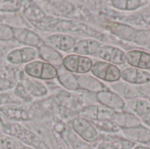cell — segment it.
<instances>
[{
  "label": "cell",
  "mask_w": 150,
  "mask_h": 149,
  "mask_svg": "<svg viewBox=\"0 0 150 149\" xmlns=\"http://www.w3.org/2000/svg\"><path fill=\"white\" fill-rule=\"evenodd\" d=\"M2 129L5 133L17 138L35 149H50L42 140L40 139V137L19 124L3 123Z\"/></svg>",
  "instance_id": "1"
},
{
  "label": "cell",
  "mask_w": 150,
  "mask_h": 149,
  "mask_svg": "<svg viewBox=\"0 0 150 149\" xmlns=\"http://www.w3.org/2000/svg\"><path fill=\"white\" fill-rule=\"evenodd\" d=\"M91 72L94 77L106 83H118L121 79V70L116 65L104 61L94 62Z\"/></svg>",
  "instance_id": "2"
},
{
  "label": "cell",
  "mask_w": 150,
  "mask_h": 149,
  "mask_svg": "<svg viewBox=\"0 0 150 149\" xmlns=\"http://www.w3.org/2000/svg\"><path fill=\"white\" fill-rule=\"evenodd\" d=\"M25 72L31 77L53 80L57 77V68L41 61H33L25 66Z\"/></svg>",
  "instance_id": "3"
},
{
  "label": "cell",
  "mask_w": 150,
  "mask_h": 149,
  "mask_svg": "<svg viewBox=\"0 0 150 149\" xmlns=\"http://www.w3.org/2000/svg\"><path fill=\"white\" fill-rule=\"evenodd\" d=\"M93 62L87 56L78 55L76 54H69L62 60V67L73 74H86L91 70Z\"/></svg>",
  "instance_id": "4"
},
{
  "label": "cell",
  "mask_w": 150,
  "mask_h": 149,
  "mask_svg": "<svg viewBox=\"0 0 150 149\" xmlns=\"http://www.w3.org/2000/svg\"><path fill=\"white\" fill-rule=\"evenodd\" d=\"M71 126L75 133L85 142L93 143L98 140V129L87 119L77 117L71 121Z\"/></svg>",
  "instance_id": "5"
},
{
  "label": "cell",
  "mask_w": 150,
  "mask_h": 149,
  "mask_svg": "<svg viewBox=\"0 0 150 149\" xmlns=\"http://www.w3.org/2000/svg\"><path fill=\"white\" fill-rule=\"evenodd\" d=\"M96 98L102 106L113 112H120L125 110V100L116 92L112 91L108 89L97 93Z\"/></svg>",
  "instance_id": "6"
},
{
  "label": "cell",
  "mask_w": 150,
  "mask_h": 149,
  "mask_svg": "<svg viewBox=\"0 0 150 149\" xmlns=\"http://www.w3.org/2000/svg\"><path fill=\"white\" fill-rule=\"evenodd\" d=\"M97 55L102 61L116 66L126 63V53L120 48L111 45H102Z\"/></svg>",
  "instance_id": "7"
},
{
  "label": "cell",
  "mask_w": 150,
  "mask_h": 149,
  "mask_svg": "<svg viewBox=\"0 0 150 149\" xmlns=\"http://www.w3.org/2000/svg\"><path fill=\"white\" fill-rule=\"evenodd\" d=\"M121 79L131 85H144L150 83V73L135 68H127L121 71Z\"/></svg>",
  "instance_id": "8"
},
{
  "label": "cell",
  "mask_w": 150,
  "mask_h": 149,
  "mask_svg": "<svg viewBox=\"0 0 150 149\" xmlns=\"http://www.w3.org/2000/svg\"><path fill=\"white\" fill-rule=\"evenodd\" d=\"M126 62L131 68L142 70H150V54L148 52L133 49L126 53Z\"/></svg>",
  "instance_id": "9"
},
{
  "label": "cell",
  "mask_w": 150,
  "mask_h": 149,
  "mask_svg": "<svg viewBox=\"0 0 150 149\" xmlns=\"http://www.w3.org/2000/svg\"><path fill=\"white\" fill-rule=\"evenodd\" d=\"M111 121H112L120 129L131 128L142 124V120L136 115L127 111L113 112Z\"/></svg>",
  "instance_id": "10"
},
{
  "label": "cell",
  "mask_w": 150,
  "mask_h": 149,
  "mask_svg": "<svg viewBox=\"0 0 150 149\" xmlns=\"http://www.w3.org/2000/svg\"><path fill=\"white\" fill-rule=\"evenodd\" d=\"M121 131L127 140L140 144L150 143V128L142 124L131 128H124Z\"/></svg>",
  "instance_id": "11"
},
{
  "label": "cell",
  "mask_w": 150,
  "mask_h": 149,
  "mask_svg": "<svg viewBox=\"0 0 150 149\" xmlns=\"http://www.w3.org/2000/svg\"><path fill=\"white\" fill-rule=\"evenodd\" d=\"M129 106V111L136 115L142 122L150 126V103L143 99H134L129 104L126 103V107ZM125 107V108H126Z\"/></svg>",
  "instance_id": "12"
},
{
  "label": "cell",
  "mask_w": 150,
  "mask_h": 149,
  "mask_svg": "<svg viewBox=\"0 0 150 149\" xmlns=\"http://www.w3.org/2000/svg\"><path fill=\"white\" fill-rule=\"evenodd\" d=\"M113 113V111L109 110L104 106H98V105H91L84 108L81 112L82 118L87 119V120H111L112 115Z\"/></svg>",
  "instance_id": "13"
},
{
  "label": "cell",
  "mask_w": 150,
  "mask_h": 149,
  "mask_svg": "<svg viewBox=\"0 0 150 149\" xmlns=\"http://www.w3.org/2000/svg\"><path fill=\"white\" fill-rule=\"evenodd\" d=\"M47 42L50 47H55L62 51H71L76 46V40L69 35L67 34H54L47 39Z\"/></svg>",
  "instance_id": "14"
},
{
  "label": "cell",
  "mask_w": 150,
  "mask_h": 149,
  "mask_svg": "<svg viewBox=\"0 0 150 149\" xmlns=\"http://www.w3.org/2000/svg\"><path fill=\"white\" fill-rule=\"evenodd\" d=\"M13 38L18 42L30 46L36 47L40 43V38L34 32L23 27H12Z\"/></svg>",
  "instance_id": "15"
},
{
  "label": "cell",
  "mask_w": 150,
  "mask_h": 149,
  "mask_svg": "<svg viewBox=\"0 0 150 149\" xmlns=\"http://www.w3.org/2000/svg\"><path fill=\"white\" fill-rule=\"evenodd\" d=\"M102 44L96 40H82L76 43L73 52L78 55H97Z\"/></svg>",
  "instance_id": "16"
},
{
  "label": "cell",
  "mask_w": 150,
  "mask_h": 149,
  "mask_svg": "<svg viewBox=\"0 0 150 149\" xmlns=\"http://www.w3.org/2000/svg\"><path fill=\"white\" fill-rule=\"evenodd\" d=\"M76 79L79 89H83L91 92H95L96 94L102 90H107L105 84L94 76L88 75H80L76 76Z\"/></svg>",
  "instance_id": "17"
},
{
  "label": "cell",
  "mask_w": 150,
  "mask_h": 149,
  "mask_svg": "<svg viewBox=\"0 0 150 149\" xmlns=\"http://www.w3.org/2000/svg\"><path fill=\"white\" fill-rule=\"evenodd\" d=\"M39 54L40 58L47 63H49L55 68H59L62 65V54L54 47L43 45L39 48Z\"/></svg>",
  "instance_id": "18"
},
{
  "label": "cell",
  "mask_w": 150,
  "mask_h": 149,
  "mask_svg": "<svg viewBox=\"0 0 150 149\" xmlns=\"http://www.w3.org/2000/svg\"><path fill=\"white\" fill-rule=\"evenodd\" d=\"M57 78L60 83L69 90H76L79 89L76 76L66 70L62 66L57 68Z\"/></svg>",
  "instance_id": "19"
},
{
  "label": "cell",
  "mask_w": 150,
  "mask_h": 149,
  "mask_svg": "<svg viewBox=\"0 0 150 149\" xmlns=\"http://www.w3.org/2000/svg\"><path fill=\"white\" fill-rule=\"evenodd\" d=\"M115 92L120 95L123 99H135L141 97V93L137 89L127 83H116L112 85Z\"/></svg>",
  "instance_id": "20"
},
{
  "label": "cell",
  "mask_w": 150,
  "mask_h": 149,
  "mask_svg": "<svg viewBox=\"0 0 150 149\" xmlns=\"http://www.w3.org/2000/svg\"><path fill=\"white\" fill-rule=\"evenodd\" d=\"M148 1H142V0H112L111 1V4L112 6L118 10L121 11H134L142 6H143L145 4H147Z\"/></svg>",
  "instance_id": "21"
},
{
  "label": "cell",
  "mask_w": 150,
  "mask_h": 149,
  "mask_svg": "<svg viewBox=\"0 0 150 149\" xmlns=\"http://www.w3.org/2000/svg\"><path fill=\"white\" fill-rule=\"evenodd\" d=\"M96 128L107 133H119L120 128L111 120H95L91 122Z\"/></svg>",
  "instance_id": "22"
},
{
  "label": "cell",
  "mask_w": 150,
  "mask_h": 149,
  "mask_svg": "<svg viewBox=\"0 0 150 149\" xmlns=\"http://www.w3.org/2000/svg\"><path fill=\"white\" fill-rule=\"evenodd\" d=\"M22 5L21 1L18 0H11V1H6V0H0V11L4 12H15L18 11Z\"/></svg>",
  "instance_id": "23"
},
{
  "label": "cell",
  "mask_w": 150,
  "mask_h": 149,
  "mask_svg": "<svg viewBox=\"0 0 150 149\" xmlns=\"http://www.w3.org/2000/svg\"><path fill=\"white\" fill-rule=\"evenodd\" d=\"M24 146L12 138H0V149H23Z\"/></svg>",
  "instance_id": "24"
},
{
  "label": "cell",
  "mask_w": 150,
  "mask_h": 149,
  "mask_svg": "<svg viewBox=\"0 0 150 149\" xmlns=\"http://www.w3.org/2000/svg\"><path fill=\"white\" fill-rule=\"evenodd\" d=\"M20 51H21V54H22L23 63L24 62L29 63L31 61H33V60L38 56V51L32 47H23L20 49Z\"/></svg>",
  "instance_id": "25"
},
{
  "label": "cell",
  "mask_w": 150,
  "mask_h": 149,
  "mask_svg": "<svg viewBox=\"0 0 150 149\" xmlns=\"http://www.w3.org/2000/svg\"><path fill=\"white\" fill-rule=\"evenodd\" d=\"M28 83H29V86H28V89H29V90L33 94V95H35V96H42V95H44V94H46V92H47V90H46V88L44 87V85L43 84H41L40 83H39V82H37V81H35V82H33V81H27ZM27 89V90H28Z\"/></svg>",
  "instance_id": "26"
},
{
  "label": "cell",
  "mask_w": 150,
  "mask_h": 149,
  "mask_svg": "<svg viewBox=\"0 0 150 149\" xmlns=\"http://www.w3.org/2000/svg\"><path fill=\"white\" fill-rule=\"evenodd\" d=\"M13 38L12 27L4 24H0V40H11Z\"/></svg>",
  "instance_id": "27"
},
{
  "label": "cell",
  "mask_w": 150,
  "mask_h": 149,
  "mask_svg": "<svg viewBox=\"0 0 150 149\" xmlns=\"http://www.w3.org/2000/svg\"><path fill=\"white\" fill-rule=\"evenodd\" d=\"M69 138L74 149H91L88 144H86L83 140H80L76 134L70 133L69 134Z\"/></svg>",
  "instance_id": "28"
},
{
  "label": "cell",
  "mask_w": 150,
  "mask_h": 149,
  "mask_svg": "<svg viewBox=\"0 0 150 149\" xmlns=\"http://www.w3.org/2000/svg\"><path fill=\"white\" fill-rule=\"evenodd\" d=\"M7 61L12 64H21L23 63L22 60V54L20 49H16L11 51L8 55H7Z\"/></svg>",
  "instance_id": "29"
},
{
  "label": "cell",
  "mask_w": 150,
  "mask_h": 149,
  "mask_svg": "<svg viewBox=\"0 0 150 149\" xmlns=\"http://www.w3.org/2000/svg\"><path fill=\"white\" fill-rule=\"evenodd\" d=\"M136 42L140 45L146 46V47L150 48V32H142V33L135 34Z\"/></svg>",
  "instance_id": "30"
},
{
  "label": "cell",
  "mask_w": 150,
  "mask_h": 149,
  "mask_svg": "<svg viewBox=\"0 0 150 149\" xmlns=\"http://www.w3.org/2000/svg\"><path fill=\"white\" fill-rule=\"evenodd\" d=\"M117 142L120 143L121 149H134L137 146V143L133 142V141L127 140V139H123V138L118 139Z\"/></svg>",
  "instance_id": "31"
},
{
  "label": "cell",
  "mask_w": 150,
  "mask_h": 149,
  "mask_svg": "<svg viewBox=\"0 0 150 149\" xmlns=\"http://www.w3.org/2000/svg\"><path fill=\"white\" fill-rule=\"evenodd\" d=\"M98 149H120L114 143L112 142H109V141H104V142H101L98 147Z\"/></svg>",
  "instance_id": "32"
},
{
  "label": "cell",
  "mask_w": 150,
  "mask_h": 149,
  "mask_svg": "<svg viewBox=\"0 0 150 149\" xmlns=\"http://www.w3.org/2000/svg\"><path fill=\"white\" fill-rule=\"evenodd\" d=\"M11 87V83L9 80L0 77V91L8 90Z\"/></svg>",
  "instance_id": "33"
},
{
  "label": "cell",
  "mask_w": 150,
  "mask_h": 149,
  "mask_svg": "<svg viewBox=\"0 0 150 149\" xmlns=\"http://www.w3.org/2000/svg\"><path fill=\"white\" fill-rule=\"evenodd\" d=\"M17 91H20V93L18 94V95H21L20 97H22L23 98H28L27 90H26V89H25L22 85H18V86L17 87Z\"/></svg>",
  "instance_id": "34"
},
{
  "label": "cell",
  "mask_w": 150,
  "mask_h": 149,
  "mask_svg": "<svg viewBox=\"0 0 150 149\" xmlns=\"http://www.w3.org/2000/svg\"><path fill=\"white\" fill-rule=\"evenodd\" d=\"M134 149H150L149 148H147V147H144V146H136V148Z\"/></svg>",
  "instance_id": "35"
},
{
  "label": "cell",
  "mask_w": 150,
  "mask_h": 149,
  "mask_svg": "<svg viewBox=\"0 0 150 149\" xmlns=\"http://www.w3.org/2000/svg\"><path fill=\"white\" fill-rule=\"evenodd\" d=\"M149 103H150V97H149Z\"/></svg>",
  "instance_id": "36"
},
{
  "label": "cell",
  "mask_w": 150,
  "mask_h": 149,
  "mask_svg": "<svg viewBox=\"0 0 150 149\" xmlns=\"http://www.w3.org/2000/svg\"><path fill=\"white\" fill-rule=\"evenodd\" d=\"M149 8H150V5H149Z\"/></svg>",
  "instance_id": "37"
}]
</instances>
